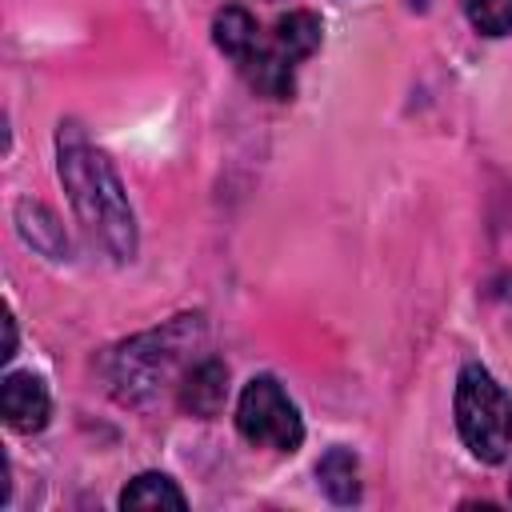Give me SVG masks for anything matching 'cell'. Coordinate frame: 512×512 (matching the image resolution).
Masks as SVG:
<instances>
[{"label":"cell","instance_id":"277c9868","mask_svg":"<svg viewBox=\"0 0 512 512\" xmlns=\"http://www.w3.org/2000/svg\"><path fill=\"white\" fill-rule=\"evenodd\" d=\"M236 428L248 444L272 452H296L304 440V420L272 376H252L244 384L236 400Z\"/></svg>","mask_w":512,"mask_h":512},{"label":"cell","instance_id":"6da1fadb","mask_svg":"<svg viewBox=\"0 0 512 512\" xmlns=\"http://www.w3.org/2000/svg\"><path fill=\"white\" fill-rule=\"evenodd\" d=\"M60 180L64 192L84 224V232L92 236V244H100L116 264L136 256V220H132V204L124 196V184L112 168V160L92 148L76 128L60 132Z\"/></svg>","mask_w":512,"mask_h":512},{"label":"cell","instance_id":"9c48e42d","mask_svg":"<svg viewBox=\"0 0 512 512\" xmlns=\"http://www.w3.org/2000/svg\"><path fill=\"white\" fill-rule=\"evenodd\" d=\"M316 476H320V488L336 500V504H352L360 500V464L348 448H328L316 464Z\"/></svg>","mask_w":512,"mask_h":512},{"label":"cell","instance_id":"ba28073f","mask_svg":"<svg viewBox=\"0 0 512 512\" xmlns=\"http://www.w3.org/2000/svg\"><path fill=\"white\" fill-rule=\"evenodd\" d=\"M16 224H20V236H24L32 248H40L44 256H56V260L68 256V240H64L56 216H52L44 204L20 200V204H16Z\"/></svg>","mask_w":512,"mask_h":512},{"label":"cell","instance_id":"7a4b0ae2","mask_svg":"<svg viewBox=\"0 0 512 512\" xmlns=\"http://www.w3.org/2000/svg\"><path fill=\"white\" fill-rule=\"evenodd\" d=\"M200 336H204V320L200 316H176L172 324H164L156 332L132 336L108 360L112 392L120 400H128V404L148 400L180 368V360L200 344Z\"/></svg>","mask_w":512,"mask_h":512},{"label":"cell","instance_id":"5b68a950","mask_svg":"<svg viewBox=\"0 0 512 512\" xmlns=\"http://www.w3.org/2000/svg\"><path fill=\"white\" fill-rule=\"evenodd\" d=\"M0 412L12 432H40L52 412L44 380L32 372H8L0 384Z\"/></svg>","mask_w":512,"mask_h":512},{"label":"cell","instance_id":"7c38bea8","mask_svg":"<svg viewBox=\"0 0 512 512\" xmlns=\"http://www.w3.org/2000/svg\"><path fill=\"white\" fill-rule=\"evenodd\" d=\"M464 12L472 20V28L484 36L512 32V0H464Z\"/></svg>","mask_w":512,"mask_h":512},{"label":"cell","instance_id":"8992f818","mask_svg":"<svg viewBox=\"0 0 512 512\" xmlns=\"http://www.w3.org/2000/svg\"><path fill=\"white\" fill-rule=\"evenodd\" d=\"M224 396H228V368L220 360H200L180 380V408L200 420L216 416L224 408Z\"/></svg>","mask_w":512,"mask_h":512},{"label":"cell","instance_id":"8fae6325","mask_svg":"<svg viewBox=\"0 0 512 512\" xmlns=\"http://www.w3.org/2000/svg\"><path fill=\"white\" fill-rule=\"evenodd\" d=\"M120 508H188V496L164 472H140L120 492Z\"/></svg>","mask_w":512,"mask_h":512},{"label":"cell","instance_id":"5bb4252c","mask_svg":"<svg viewBox=\"0 0 512 512\" xmlns=\"http://www.w3.org/2000/svg\"><path fill=\"white\" fill-rule=\"evenodd\" d=\"M508 500H512V476H508Z\"/></svg>","mask_w":512,"mask_h":512},{"label":"cell","instance_id":"4fadbf2b","mask_svg":"<svg viewBox=\"0 0 512 512\" xmlns=\"http://www.w3.org/2000/svg\"><path fill=\"white\" fill-rule=\"evenodd\" d=\"M12 352H16V320L12 316H4V360H12Z\"/></svg>","mask_w":512,"mask_h":512},{"label":"cell","instance_id":"30bf717a","mask_svg":"<svg viewBox=\"0 0 512 512\" xmlns=\"http://www.w3.org/2000/svg\"><path fill=\"white\" fill-rule=\"evenodd\" d=\"M212 40H216V48L224 56H232L240 64L260 44V28L244 8H220L216 20H212Z\"/></svg>","mask_w":512,"mask_h":512},{"label":"cell","instance_id":"3957f363","mask_svg":"<svg viewBox=\"0 0 512 512\" xmlns=\"http://www.w3.org/2000/svg\"><path fill=\"white\" fill-rule=\"evenodd\" d=\"M456 428L484 464L504 460L512 448V396L484 364H464L456 376Z\"/></svg>","mask_w":512,"mask_h":512},{"label":"cell","instance_id":"52a82bcc","mask_svg":"<svg viewBox=\"0 0 512 512\" xmlns=\"http://www.w3.org/2000/svg\"><path fill=\"white\" fill-rule=\"evenodd\" d=\"M320 36H324V28H320V16L316 12H288V16H280L276 20V28L268 32V48L284 60V64H300V60H308L316 48H320Z\"/></svg>","mask_w":512,"mask_h":512}]
</instances>
